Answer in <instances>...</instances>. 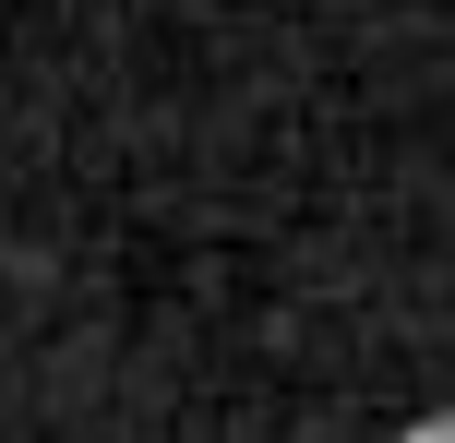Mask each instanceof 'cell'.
I'll list each match as a JSON object with an SVG mask.
<instances>
[{
  "instance_id": "6da1fadb",
  "label": "cell",
  "mask_w": 455,
  "mask_h": 443,
  "mask_svg": "<svg viewBox=\"0 0 455 443\" xmlns=\"http://www.w3.org/2000/svg\"><path fill=\"white\" fill-rule=\"evenodd\" d=\"M395 443H455V407H432V420H419V431H395Z\"/></svg>"
}]
</instances>
